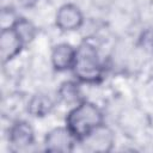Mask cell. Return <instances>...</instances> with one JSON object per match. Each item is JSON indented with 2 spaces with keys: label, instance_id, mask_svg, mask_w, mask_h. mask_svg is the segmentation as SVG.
<instances>
[{
  "label": "cell",
  "instance_id": "cell-1",
  "mask_svg": "<svg viewBox=\"0 0 153 153\" xmlns=\"http://www.w3.org/2000/svg\"><path fill=\"white\" fill-rule=\"evenodd\" d=\"M102 124H104L103 111L87 100L74 105L66 117V127L79 142Z\"/></svg>",
  "mask_w": 153,
  "mask_h": 153
},
{
  "label": "cell",
  "instance_id": "cell-2",
  "mask_svg": "<svg viewBox=\"0 0 153 153\" xmlns=\"http://www.w3.org/2000/svg\"><path fill=\"white\" fill-rule=\"evenodd\" d=\"M72 71L74 76L81 82L94 84L102 79L103 67L94 45L84 42L76 48Z\"/></svg>",
  "mask_w": 153,
  "mask_h": 153
},
{
  "label": "cell",
  "instance_id": "cell-3",
  "mask_svg": "<svg viewBox=\"0 0 153 153\" xmlns=\"http://www.w3.org/2000/svg\"><path fill=\"white\" fill-rule=\"evenodd\" d=\"M80 142L84 149L87 152H109L114 147L115 135L110 128H108L105 124H102Z\"/></svg>",
  "mask_w": 153,
  "mask_h": 153
},
{
  "label": "cell",
  "instance_id": "cell-4",
  "mask_svg": "<svg viewBox=\"0 0 153 153\" xmlns=\"http://www.w3.org/2000/svg\"><path fill=\"white\" fill-rule=\"evenodd\" d=\"M75 142L76 139L67 127H56L49 130L44 137V147L47 152H71L73 151Z\"/></svg>",
  "mask_w": 153,
  "mask_h": 153
},
{
  "label": "cell",
  "instance_id": "cell-5",
  "mask_svg": "<svg viewBox=\"0 0 153 153\" xmlns=\"http://www.w3.org/2000/svg\"><path fill=\"white\" fill-rule=\"evenodd\" d=\"M84 23V16L80 8L73 4L62 5L55 16V24L61 31H75Z\"/></svg>",
  "mask_w": 153,
  "mask_h": 153
},
{
  "label": "cell",
  "instance_id": "cell-6",
  "mask_svg": "<svg viewBox=\"0 0 153 153\" xmlns=\"http://www.w3.org/2000/svg\"><path fill=\"white\" fill-rule=\"evenodd\" d=\"M8 141L17 149H24L35 142V131L26 121H16L8 130Z\"/></svg>",
  "mask_w": 153,
  "mask_h": 153
},
{
  "label": "cell",
  "instance_id": "cell-7",
  "mask_svg": "<svg viewBox=\"0 0 153 153\" xmlns=\"http://www.w3.org/2000/svg\"><path fill=\"white\" fill-rule=\"evenodd\" d=\"M24 47V43L20 41L16 31L10 29L1 30L0 33V55L2 63L10 62L12 59H14Z\"/></svg>",
  "mask_w": 153,
  "mask_h": 153
},
{
  "label": "cell",
  "instance_id": "cell-8",
  "mask_svg": "<svg viewBox=\"0 0 153 153\" xmlns=\"http://www.w3.org/2000/svg\"><path fill=\"white\" fill-rule=\"evenodd\" d=\"M76 49L71 45L69 43H59L56 44L50 55L51 65L55 71L57 72H65L68 69H72L74 59H75Z\"/></svg>",
  "mask_w": 153,
  "mask_h": 153
},
{
  "label": "cell",
  "instance_id": "cell-9",
  "mask_svg": "<svg viewBox=\"0 0 153 153\" xmlns=\"http://www.w3.org/2000/svg\"><path fill=\"white\" fill-rule=\"evenodd\" d=\"M54 108V100L49 94L37 93L27 103V112L35 117H44Z\"/></svg>",
  "mask_w": 153,
  "mask_h": 153
},
{
  "label": "cell",
  "instance_id": "cell-10",
  "mask_svg": "<svg viewBox=\"0 0 153 153\" xmlns=\"http://www.w3.org/2000/svg\"><path fill=\"white\" fill-rule=\"evenodd\" d=\"M12 29L16 31V33L18 35V37L20 38V41L25 44L30 43L33 41V38L36 37V26L26 18H18L16 20V23L13 24Z\"/></svg>",
  "mask_w": 153,
  "mask_h": 153
},
{
  "label": "cell",
  "instance_id": "cell-11",
  "mask_svg": "<svg viewBox=\"0 0 153 153\" xmlns=\"http://www.w3.org/2000/svg\"><path fill=\"white\" fill-rule=\"evenodd\" d=\"M59 98L67 103V104H79L80 102H82V99L80 98V90L78 87V85L73 81H65L60 85V88L57 91Z\"/></svg>",
  "mask_w": 153,
  "mask_h": 153
},
{
  "label": "cell",
  "instance_id": "cell-12",
  "mask_svg": "<svg viewBox=\"0 0 153 153\" xmlns=\"http://www.w3.org/2000/svg\"><path fill=\"white\" fill-rule=\"evenodd\" d=\"M18 18L19 17H16L14 12L12 11V8H10V7L8 8H4L1 11V30L12 27Z\"/></svg>",
  "mask_w": 153,
  "mask_h": 153
},
{
  "label": "cell",
  "instance_id": "cell-13",
  "mask_svg": "<svg viewBox=\"0 0 153 153\" xmlns=\"http://www.w3.org/2000/svg\"><path fill=\"white\" fill-rule=\"evenodd\" d=\"M141 42L145 49H153V31L152 30H147L143 32L142 37H141Z\"/></svg>",
  "mask_w": 153,
  "mask_h": 153
},
{
  "label": "cell",
  "instance_id": "cell-14",
  "mask_svg": "<svg viewBox=\"0 0 153 153\" xmlns=\"http://www.w3.org/2000/svg\"><path fill=\"white\" fill-rule=\"evenodd\" d=\"M18 2H19V5H20L22 7L31 8V7H33V6L38 2V0H18Z\"/></svg>",
  "mask_w": 153,
  "mask_h": 153
}]
</instances>
